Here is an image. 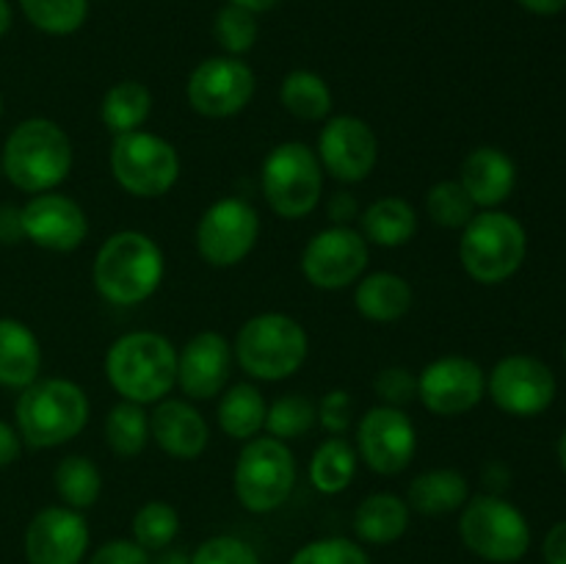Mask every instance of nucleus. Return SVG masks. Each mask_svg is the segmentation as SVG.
<instances>
[{"label": "nucleus", "mask_w": 566, "mask_h": 564, "mask_svg": "<svg viewBox=\"0 0 566 564\" xmlns=\"http://www.w3.org/2000/svg\"><path fill=\"white\" fill-rule=\"evenodd\" d=\"M164 274V252L147 232H114L94 254V288L105 302L116 304V307H133V304L147 302L160 288Z\"/></svg>", "instance_id": "obj_1"}, {"label": "nucleus", "mask_w": 566, "mask_h": 564, "mask_svg": "<svg viewBox=\"0 0 566 564\" xmlns=\"http://www.w3.org/2000/svg\"><path fill=\"white\" fill-rule=\"evenodd\" d=\"M105 376L122 401L158 404L177 385V348L160 332H125L105 354Z\"/></svg>", "instance_id": "obj_2"}, {"label": "nucleus", "mask_w": 566, "mask_h": 564, "mask_svg": "<svg viewBox=\"0 0 566 564\" xmlns=\"http://www.w3.org/2000/svg\"><path fill=\"white\" fill-rule=\"evenodd\" d=\"M72 171V142L64 127L31 116L9 133L0 153V175L25 194L55 191Z\"/></svg>", "instance_id": "obj_3"}, {"label": "nucleus", "mask_w": 566, "mask_h": 564, "mask_svg": "<svg viewBox=\"0 0 566 564\" xmlns=\"http://www.w3.org/2000/svg\"><path fill=\"white\" fill-rule=\"evenodd\" d=\"M88 396L77 382L48 376L22 387L14 404L17 431L31 448H59L88 424Z\"/></svg>", "instance_id": "obj_4"}, {"label": "nucleus", "mask_w": 566, "mask_h": 564, "mask_svg": "<svg viewBox=\"0 0 566 564\" xmlns=\"http://www.w3.org/2000/svg\"><path fill=\"white\" fill-rule=\"evenodd\" d=\"M238 365L260 382L291 379L310 354L307 330L285 313L252 315L232 343Z\"/></svg>", "instance_id": "obj_5"}, {"label": "nucleus", "mask_w": 566, "mask_h": 564, "mask_svg": "<svg viewBox=\"0 0 566 564\" xmlns=\"http://www.w3.org/2000/svg\"><path fill=\"white\" fill-rule=\"evenodd\" d=\"M528 254V232L506 210H479L459 238V260L481 285L512 280Z\"/></svg>", "instance_id": "obj_6"}, {"label": "nucleus", "mask_w": 566, "mask_h": 564, "mask_svg": "<svg viewBox=\"0 0 566 564\" xmlns=\"http://www.w3.org/2000/svg\"><path fill=\"white\" fill-rule=\"evenodd\" d=\"M459 512V536L473 556L490 564H514L528 553L531 525L506 498L495 492L470 495Z\"/></svg>", "instance_id": "obj_7"}, {"label": "nucleus", "mask_w": 566, "mask_h": 564, "mask_svg": "<svg viewBox=\"0 0 566 564\" xmlns=\"http://www.w3.org/2000/svg\"><path fill=\"white\" fill-rule=\"evenodd\" d=\"M260 188L276 216L287 221L313 213L324 194V166L304 142H282L265 155Z\"/></svg>", "instance_id": "obj_8"}, {"label": "nucleus", "mask_w": 566, "mask_h": 564, "mask_svg": "<svg viewBox=\"0 0 566 564\" xmlns=\"http://www.w3.org/2000/svg\"><path fill=\"white\" fill-rule=\"evenodd\" d=\"M296 487V459L287 442L276 437H252L243 442L232 470L238 503L252 514L276 512Z\"/></svg>", "instance_id": "obj_9"}, {"label": "nucleus", "mask_w": 566, "mask_h": 564, "mask_svg": "<svg viewBox=\"0 0 566 564\" xmlns=\"http://www.w3.org/2000/svg\"><path fill=\"white\" fill-rule=\"evenodd\" d=\"M111 171L130 197L158 199L175 188L180 177V155L175 144L158 133H122L111 144Z\"/></svg>", "instance_id": "obj_10"}, {"label": "nucleus", "mask_w": 566, "mask_h": 564, "mask_svg": "<svg viewBox=\"0 0 566 564\" xmlns=\"http://www.w3.org/2000/svg\"><path fill=\"white\" fill-rule=\"evenodd\" d=\"M260 238V216L241 197H221L202 213L197 224L199 258L216 269H230L252 254Z\"/></svg>", "instance_id": "obj_11"}, {"label": "nucleus", "mask_w": 566, "mask_h": 564, "mask_svg": "<svg viewBox=\"0 0 566 564\" xmlns=\"http://www.w3.org/2000/svg\"><path fill=\"white\" fill-rule=\"evenodd\" d=\"M254 88L258 81L247 61L235 55H210L188 75L186 97L197 114L208 119H227L252 103Z\"/></svg>", "instance_id": "obj_12"}, {"label": "nucleus", "mask_w": 566, "mask_h": 564, "mask_svg": "<svg viewBox=\"0 0 566 564\" xmlns=\"http://www.w3.org/2000/svg\"><path fill=\"white\" fill-rule=\"evenodd\" d=\"M486 393L497 409L514 418H536L556 401L558 382L551 365L528 354H509L497 359L486 376Z\"/></svg>", "instance_id": "obj_13"}, {"label": "nucleus", "mask_w": 566, "mask_h": 564, "mask_svg": "<svg viewBox=\"0 0 566 564\" xmlns=\"http://www.w3.org/2000/svg\"><path fill=\"white\" fill-rule=\"evenodd\" d=\"M368 269V241L348 224L315 232L302 252L304 280L321 291H340L354 285Z\"/></svg>", "instance_id": "obj_14"}, {"label": "nucleus", "mask_w": 566, "mask_h": 564, "mask_svg": "<svg viewBox=\"0 0 566 564\" xmlns=\"http://www.w3.org/2000/svg\"><path fill=\"white\" fill-rule=\"evenodd\" d=\"M486 396V374L475 359L446 354L418 374V398L431 415L457 418L470 412Z\"/></svg>", "instance_id": "obj_15"}, {"label": "nucleus", "mask_w": 566, "mask_h": 564, "mask_svg": "<svg viewBox=\"0 0 566 564\" xmlns=\"http://www.w3.org/2000/svg\"><path fill=\"white\" fill-rule=\"evenodd\" d=\"M418 451V429L401 407H370L357 424V457L379 476L409 468Z\"/></svg>", "instance_id": "obj_16"}, {"label": "nucleus", "mask_w": 566, "mask_h": 564, "mask_svg": "<svg viewBox=\"0 0 566 564\" xmlns=\"http://www.w3.org/2000/svg\"><path fill=\"white\" fill-rule=\"evenodd\" d=\"M315 155H318L326 175H332L335 180L363 182L376 169L379 138H376L374 127L365 119H359V116H332L321 127Z\"/></svg>", "instance_id": "obj_17"}, {"label": "nucleus", "mask_w": 566, "mask_h": 564, "mask_svg": "<svg viewBox=\"0 0 566 564\" xmlns=\"http://www.w3.org/2000/svg\"><path fill=\"white\" fill-rule=\"evenodd\" d=\"M22 236L48 252H72L88 236V216L72 197L59 191L33 194L20 208Z\"/></svg>", "instance_id": "obj_18"}, {"label": "nucleus", "mask_w": 566, "mask_h": 564, "mask_svg": "<svg viewBox=\"0 0 566 564\" xmlns=\"http://www.w3.org/2000/svg\"><path fill=\"white\" fill-rule=\"evenodd\" d=\"M88 551V523L83 512L64 506H44L25 529L28 564H81Z\"/></svg>", "instance_id": "obj_19"}, {"label": "nucleus", "mask_w": 566, "mask_h": 564, "mask_svg": "<svg viewBox=\"0 0 566 564\" xmlns=\"http://www.w3.org/2000/svg\"><path fill=\"white\" fill-rule=\"evenodd\" d=\"M235 354L224 335L213 330L197 332L177 352V385L193 401L221 396L232 374Z\"/></svg>", "instance_id": "obj_20"}, {"label": "nucleus", "mask_w": 566, "mask_h": 564, "mask_svg": "<svg viewBox=\"0 0 566 564\" xmlns=\"http://www.w3.org/2000/svg\"><path fill=\"white\" fill-rule=\"evenodd\" d=\"M149 437L171 459L191 462V459L202 457L208 448L210 426L191 401L164 398L155 404L153 415H149Z\"/></svg>", "instance_id": "obj_21"}, {"label": "nucleus", "mask_w": 566, "mask_h": 564, "mask_svg": "<svg viewBox=\"0 0 566 564\" xmlns=\"http://www.w3.org/2000/svg\"><path fill=\"white\" fill-rule=\"evenodd\" d=\"M459 182L479 210H495L517 186V166L503 149L475 147L459 166Z\"/></svg>", "instance_id": "obj_22"}, {"label": "nucleus", "mask_w": 566, "mask_h": 564, "mask_svg": "<svg viewBox=\"0 0 566 564\" xmlns=\"http://www.w3.org/2000/svg\"><path fill=\"white\" fill-rule=\"evenodd\" d=\"M42 346L28 324L17 318H0V387L22 390L39 379Z\"/></svg>", "instance_id": "obj_23"}, {"label": "nucleus", "mask_w": 566, "mask_h": 564, "mask_svg": "<svg viewBox=\"0 0 566 564\" xmlns=\"http://www.w3.org/2000/svg\"><path fill=\"white\" fill-rule=\"evenodd\" d=\"M354 304L363 318L376 321V324H392L412 310L415 293L401 274L374 271V274L359 276Z\"/></svg>", "instance_id": "obj_24"}, {"label": "nucleus", "mask_w": 566, "mask_h": 564, "mask_svg": "<svg viewBox=\"0 0 566 564\" xmlns=\"http://www.w3.org/2000/svg\"><path fill=\"white\" fill-rule=\"evenodd\" d=\"M412 520L407 498L392 492H374L363 498L354 512V534L365 545H392L401 540Z\"/></svg>", "instance_id": "obj_25"}, {"label": "nucleus", "mask_w": 566, "mask_h": 564, "mask_svg": "<svg viewBox=\"0 0 566 564\" xmlns=\"http://www.w3.org/2000/svg\"><path fill=\"white\" fill-rule=\"evenodd\" d=\"M470 501V484L464 473L453 468H434L423 470L415 476V481L407 490L409 509L426 518H442L453 514Z\"/></svg>", "instance_id": "obj_26"}, {"label": "nucleus", "mask_w": 566, "mask_h": 564, "mask_svg": "<svg viewBox=\"0 0 566 564\" xmlns=\"http://www.w3.org/2000/svg\"><path fill=\"white\" fill-rule=\"evenodd\" d=\"M359 227L368 243L398 249L412 241L418 232V213L403 197H381L359 213Z\"/></svg>", "instance_id": "obj_27"}, {"label": "nucleus", "mask_w": 566, "mask_h": 564, "mask_svg": "<svg viewBox=\"0 0 566 564\" xmlns=\"http://www.w3.org/2000/svg\"><path fill=\"white\" fill-rule=\"evenodd\" d=\"M265 415H269V401L252 382H238L221 390L216 420L232 440L247 442L258 437L260 429H265Z\"/></svg>", "instance_id": "obj_28"}, {"label": "nucleus", "mask_w": 566, "mask_h": 564, "mask_svg": "<svg viewBox=\"0 0 566 564\" xmlns=\"http://www.w3.org/2000/svg\"><path fill=\"white\" fill-rule=\"evenodd\" d=\"M357 448L346 437H326L310 457V484L324 495H340L357 476Z\"/></svg>", "instance_id": "obj_29"}, {"label": "nucleus", "mask_w": 566, "mask_h": 564, "mask_svg": "<svg viewBox=\"0 0 566 564\" xmlns=\"http://www.w3.org/2000/svg\"><path fill=\"white\" fill-rule=\"evenodd\" d=\"M153 114V92L142 81H119L105 92L99 119L114 136L142 130Z\"/></svg>", "instance_id": "obj_30"}, {"label": "nucleus", "mask_w": 566, "mask_h": 564, "mask_svg": "<svg viewBox=\"0 0 566 564\" xmlns=\"http://www.w3.org/2000/svg\"><path fill=\"white\" fill-rule=\"evenodd\" d=\"M280 103L287 114L302 122H324L332 114V88L318 72L293 70L287 72L280 86Z\"/></svg>", "instance_id": "obj_31"}, {"label": "nucleus", "mask_w": 566, "mask_h": 564, "mask_svg": "<svg viewBox=\"0 0 566 564\" xmlns=\"http://www.w3.org/2000/svg\"><path fill=\"white\" fill-rule=\"evenodd\" d=\"M53 484L59 498L64 501V506L77 509H92L99 501V492H103V473H99L97 464L92 462L83 453H70V457L61 459L55 464Z\"/></svg>", "instance_id": "obj_32"}, {"label": "nucleus", "mask_w": 566, "mask_h": 564, "mask_svg": "<svg viewBox=\"0 0 566 564\" xmlns=\"http://www.w3.org/2000/svg\"><path fill=\"white\" fill-rule=\"evenodd\" d=\"M105 442L122 459H133L149 442V415L142 404L119 401L105 415Z\"/></svg>", "instance_id": "obj_33"}, {"label": "nucleus", "mask_w": 566, "mask_h": 564, "mask_svg": "<svg viewBox=\"0 0 566 564\" xmlns=\"http://www.w3.org/2000/svg\"><path fill=\"white\" fill-rule=\"evenodd\" d=\"M20 11L48 36H72L88 20V0H20Z\"/></svg>", "instance_id": "obj_34"}, {"label": "nucleus", "mask_w": 566, "mask_h": 564, "mask_svg": "<svg viewBox=\"0 0 566 564\" xmlns=\"http://www.w3.org/2000/svg\"><path fill=\"white\" fill-rule=\"evenodd\" d=\"M133 542L144 551H164L180 534V514L166 501H147L133 514Z\"/></svg>", "instance_id": "obj_35"}, {"label": "nucleus", "mask_w": 566, "mask_h": 564, "mask_svg": "<svg viewBox=\"0 0 566 564\" xmlns=\"http://www.w3.org/2000/svg\"><path fill=\"white\" fill-rule=\"evenodd\" d=\"M213 36L219 42V48L224 50V55H247L249 50L258 44L260 36V22L258 14L243 6L227 3L216 11L213 17Z\"/></svg>", "instance_id": "obj_36"}, {"label": "nucleus", "mask_w": 566, "mask_h": 564, "mask_svg": "<svg viewBox=\"0 0 566 564\" xmlns=\"http://www.w3.org/2000/svg\"><path fill=\"white\" fill-rule=\"evenodd\" d=\"M315 420H318V407L307 396L291 393V396H280L269 404L265 429H269L271 437L287 442L313 429Z\"/></svg>", "instance_id": "obj_37"}, {"label": "nucleus", "mask_w": 566, "mask_h": 564, "mask_svg": "<svg viewBox=\"0 0 566 564\" xmlns=\"http://www.w3.org/2000/svg\"><path fill=\"white\" fill-rule=\"evenodd\" d=\"M426 210H429L431 221L446 227V230H462L479 213V208L459 180L434 182L426 194Z\"/></svg>", "instance_id": "obj_38"}, {"label": "nucleus", "mask_w": 566, "mask_h": 564, "mask_svg": "<svg viewBox=\"0 0 566 564\" xmlns=\"http://www.w3.org/2000/svg\"><path fill=\"white\" fill-rule=\"evenodd\" d=\"M287 564H370V556L348 536H321L298 547Z\"/></svg>", "instance_id": "obj_39"}, {"label": "nucleus", "mask_w": 566, "mask_h": 564, "mask_svg": "<svg viewBox=\"0 0 566 564\" xmlns=\"http://www.w3.org/2000/svg\"><path fill=\"white\" fill-rule=\"evenodd\" d=\"M191 564H263L258 551L247 540L232 534H219L205 540L193 551Z\"/></svg>", "instance_id": "obj_40"}, {"label": "nucleus", "mask_w": 566, "mask_h": 564, "mask_svg": "<svg viewBox=\"0 0 566 564\" xmlns=\"http://www.w3.org/2000/svg\"><path fill=\"white\" fill-rule=\"evenodd\" d=\"M374 390L387 407H403L407 401L418 398V376H412V370L403 365H392V368L379 370V376L374 379Z\"/></svg>", "instance_id": "obj_41"}, {"label": "nucleus", "mask_w": 566, "mask_h": 564, "mask_svg": "<svg viewBox=\"0 0 566 564\" xmlns=\"http://www.w3.org/2000/svg\"><path fill=\"white\" fill-rule=\"evenodd\" d=\"M318 420L332 437H343L352 426V396L346 390H332L321 398L318 404Z\"/></svg>", "instance_id": "obj_42"}, {"label": "nucleus", "mask_w": 566, "mask_h": 564, "mask_svg": "<svg viewBox=\"0 0 566 564\" xmlns=\"http://www.w3.org/2000/svg\"><path fill=\"white\" fill-rule=\"evenodd\" d=\"M88 564H153L149 553L133 540H108L92 553Z\"/></svg>", "instance_id": "obj_43"}, {"label": "nucleus", "mask_w": 566, "mask_h": 564, "mask_svg": "<svg viewBox=\"0 0 566 564\" xmlns=\"http://www.w3.org/2000/svg\"><path fill=\"white\" fill-rule=\"evenodd\" d=\"M542 558H545V564H566V520L553 525L545 534Z\"/></svg>", "instance_id": "obj_44"}, {"label": "nucleus", "mask_w": 566, "mask_h": 564, "mask_svg": "<svg viewBox=\"0 0 566 564\" xmlns=\"http://www.w3.org/2000/svg\"><path fill=\"white\" fill-rule=\"evenodd\" d=\"M22 453V437L20 431L14 429L11 424L0 420V468H9L20 459Z\"/></svg>", "instance_id": "obj_45"}, {"label": "nucleus", "mask_w": 566, "mask_h": 564, "mask_svg": "<svg viewBox=\"0 0 566 564\" xmlns=\"http://www.w3.org/2000/svg\"><path fill=\"white\" fill-rule=\"evenodd\" d=\"M22 236L20 208L14 205H0V243H17Z\"/></svg>", "instance_id": "obj_46"}, {"label": "nucleus", "mask_w": 566, "mask_h": 564, "mask_svg": "<svg viewBox=\"0 0 566 564\" xmlns=\"http://www.w3.org/2000/svg\"><path fill=\"white\" fill-rule=\"evenodd\" d=\"M329 213L337 224H346V221L354 219L359 210H357V202H354V197H348V194H335V197L329 199Z\"/></svg>", "instance_id": "obj_47"}, {"label": "nucleus", "mask_w": 566, "mask_h": 564, "mask_svg": "<svg viewBox=\"0 0 566 564\" xmlns=\"http://www.w3.org/2000/svg\"><path fill=\"white\" fill-rule=\"evenodd\" d=\"M517 3L536 17H556L566 9V0H517Z\"/></svg>", "instance_id": "obj_48"}, {"label": "nucleus", "mask_w": 566, "mask_h": 564, "mask_svg": "<svg viewBox=\"0 0 566 564\" xmlns=\"http://www.w3.org/2000/svg\"><path fill=\"white\" fill-rule=\"evenodd\" d=\"M158 553L160 556L153 564H191V556L186 551H180V547H164Z\"/></svg>", "instance_id": "obj_49"}, {"label": "nucleus", "mask_w": 566, "mask_h": 564, "mask_svg": "<svg viewBox=\"0 0 566 564\" xmlns=\"http://www.w3.org/2000/svg\"><path fill=\"white\" fill-rule=\"evenodd\" d=\"M227 3L243 6V9L254 11V14H263V11H271L274 6H280L282 0H227Z\"/></svg>", "instance_id": "obj_50"}, {"label": "nucleus", "mask_w": 566, "mask_h": 564, "mask_svg": "<svg viewBox=\"0 0 566 564\" xmlns=\"http://www.w3.org/2000/svg\"><path fill=\"white\" fill-rule=\"evenodd\" d=\"M11 22H14V11H11L9 0H0V39L11 31Z\"/></svg>", "instance_id": "obj_51"}, {"label": "nucleus", "mask_w": 566, "mask_h": 564, "mask_svg": "<svg viewBox=\"0 0 566 564\" xmlns=\"http://www.w3.org/2000/svg\"><path fill=\"white\" fill-rule=\"evenodd\" d=\"M558 462H562V470L566 473V429H564V435L558 437Z\"/></svg>", "instance_id": "obj_52"}, {"label": "nucleus", "mask_w": 566, "mask_h": 564, "mask_svg": "<svg viewBox=\"0 0 566 564\" xmlns=\"http://www.w3.org/2000/svg\"><path fill=\"white\" fill-rule=\"evenodd\" d=\"M0 116H3V97H0Z\"/></svg>", "instance_id": "obj_53"}, {"label": "nucleus", "mask_w": 566, "mask_h": 564, "mask_svg": "<svg viewBox=\"0 0 566 564\" xmlns=\"http://www.w3.org/2000/svg\"><path fill=\"white\" fill-rule=\"evenodd\" d=\"M564 359H566V343H564Z\"/></svg>", "instance_id": "obj_54"}]
</instances>
